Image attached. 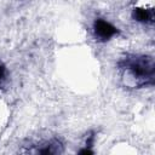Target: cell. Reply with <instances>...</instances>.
Returning a JSON list of instances; mask_svg holds the SVG:
<instances>
[{
    "instance_id": "obj_3",
    "label": "cell",
    "mask_w": 155,
    "mask_h": 155,
    "mask_svg": "<svg viewBox=\"0 0 155 155\" xmlns=\"http://www.w3.org/2000/svg\"><path fill=\"white\" fill-rule=\"evenodd\" d=\"M132 18L144 24H151L155 19V10L153 5L138 6L132 10Z\"/></svg>"
},
{
    "instance_id": "obj_2",
    "label": "cell",
    "mask_w": 155,
    "mask_h": 155,
    "mask_svg": "<svg viewBox=\"0 0 155 155\" xmlns=\"http://www.w3.org/2000/svg\"><path fill=\"white\" fill-rule=\"evenodd\" d=\"M93 34L98 41L105 42L119 34V29L103 18H97L93 22Z\"/></svg>"
},
{
    "instance_id": "obj_6",
    "label": "cell",
    "mask_w": 155,
    "mask_h": 155,
    "mask_svg": "<svg viewBox=\"0 0 155 155\" xmlns=\"http://www.w3.org/2000/svg\"><path fill=\"white\" fill-rule=\"evenodd\" d=\"M79 153H80V154H93V151H92L90 148H85V149L80 150Z\"/></svg>"
},
{
    "instance_id": "obj_4",
    "label": "cell",
    "mask_w": 155,
    "mask_h": 155,
    "mask_svg": "<svg viewBox=\"0 0 155 155\" xmlns=\"http://www.w3.org/2000/svg\"><path fill=\"white\" fill-rule=\"evenodd\" d=\"M36 153L39 154H48V155H53V154H61L63 153V145L58 139H52L47 143H45L41 148H38Z\"/></svg>"
},
{
    "instance_id": "obj_5",
    "label": "cell",
    "mask_w": 155,
    "mask_h": 155,
    "mask_svg": "<svg viewBox=\"0 0 155 155\" xmlns=\"http://www.w3.org/2000/svg\"><path fill=\"white\" fill-rule=\"evenodd\" d=\"M5 76H6V70H5V67H4L2 64H0V85L4 82Z\"/></svg>"
},
{
    "instance_id": "obj_1",
    "label": "cell",
    "mask_w": 155,
    "mask_h": 155,
    "mask_svg": "<svg viewBox=\"0 0 155 155\" xmlns=\"http://www.w3.org/2000/svg\"><path fill=\"white\" fill-rule=\"evenodd\" d=\"M125 86L140 88L154 84L155 62L148 54H127L119 63Z\"/></svg>"
}]
</instances>
